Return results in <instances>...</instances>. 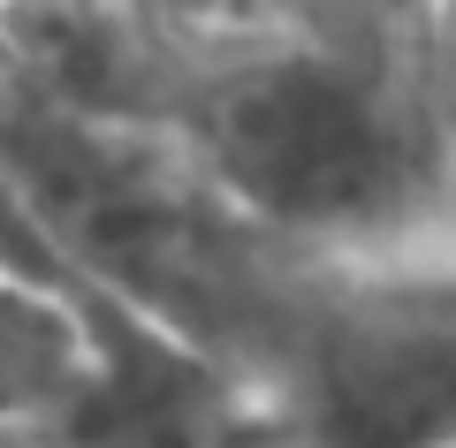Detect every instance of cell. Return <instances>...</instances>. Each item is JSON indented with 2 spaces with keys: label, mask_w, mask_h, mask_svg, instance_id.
Returning a JSON list of instances; mask_svg holds the SVG:
<instances>
[{
  "label": "cell",
  "mask_w": 456,
  "mask_h": 448,
  "mask_svg": "<svg viewBox=\"0 0 456 448\" xmlns=\"http://www.w3.org/2000/svg\"><path fill=\"white\" fill-rule=\"evenodd\" d=\"M167 137L320 258L456 251L434 0H274L244 31L198 38Z\"/></svg>",
  "instance_id": "6da1fadb"
},
{
  "label": "cell",
  "mask_w": 456,
  "mask_h": 448,
  "mask_svg": "<svg viewBox=\"0 0 456 448\" xmlns=\"http://www.w3.org/2000/svg\"><path fill=\"white\" fill-rule=\"evenodd\" d=\"M266 395L297 448H456V251L327 258Z\"/></svg>",
  "instance_id": "7a4b0ae2"
},
{
  "label": "cell",
  "mask_w": 456,
  "mask_h": 448,
  "mask_svg": "<svg viewBox=\"0 0 456 448\" xmlns=\"http://www.w3.org/2000/svg\"><path fill=\"white\" fill-rule=\"evenodd\" d=\"M77 281H38L16 258H0V418H53L77 395L92 365Z\"/></svg>",
  "instance_id": "3957f363"
},
{
  "label": "cell",
  "mask_w": 456,
  "mask_h": 448,
  "mask_svg": "<svg viewBox=\"0 0 456 448\" xmlns=\"http://www.w3.org/2000/svg\"><path fill=\"white\" fill-rule=\"evenodd\" d=\"M434 69H441V107L456 137V0H434Z\"/></svg>",
  "instance_id": "277c9868"
},
{
  "label": "cell",
  "mask_w": 456,
  "mask_h": 448,
  "mask_svg": "<svg viewBox=\"0 0 456 448\" xmlns=\"http://www.w3.org/2000/svg\"><path fill=\"white\" fill-rule=\"evenodd\" d=\"M0 448H61L46 418H0Z\"/></svg>",
  "instance_id": "5b68a950"
}]
</instances>
